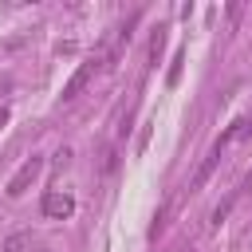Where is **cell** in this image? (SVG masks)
I'll list each match as a JSON object with an SVG mask.
<instances>
[{"label": "cell", "mask_w": 252, "mask_h": 252, "mask_svg": "<svg viewBox=\"0 0 252 252\" xmlns=\"http://www.w3.org/2000/svg\"><path fill=\"white\" fill-rule=\"evenodd\" d=\"M39 173H43V158H39V154H32V158H28V161H24V165L12 173V181H8V197H20V193H28V185H32Z\"/></svg>", "instance_id": "1"}, {"label": "cell", "mask_w": 252, "mask_h": 252, "mask_svg": "<svg viewBox=\"0 0 252 252\" xmlns=\"http://www.w3.org/2000/svg\"><path fill=\"white\" fill-rule=\"evenodd\" d=\"M248 134H252V114L236 118V122H232V126H228V130L213 142V154H220V158H224V150H232V146H236V142H244Z\"/></svg>", "instance_id": "2"}, {"label": "cell", "mask_w": 252, "mask_h": 252, "mask_svg": "<svg viewBox=\"0 0 252 252\" xmlns=\"http://www.w3.org/2000/svg\"><path fill=\"white\" fill-rule=\"evenodd\" d=\"M94 71H98V63H94V59H87V63H83V67H79V71H75V75H71V79L63 83V102L79 98V94H83V87H87V83L94 79Z\"/></svg>", "instance_id": "3"}, {"label": "cell", "mask_w": 252, "mask_h": 252, "mask_svg": "<svg viewBox=\"0 0 252 252\" xmlns=\"http://www.w3.org/2000/svg\"><path fill=\"white\" fill-rule=\"evenodd\" d=\"M71 213H75V201L67 193H47L43 197V217L47 220H67Z\"/></svg>", "instance_id": "4"}, {"label": "cell", "mask_w": 252, "mask_h": 252, "mask_svg": "<svg viewBox=\"0 0 252 252\" xmlns=\"http://www.w3.org/2000/svg\"><path fill=\"white\" fill-rule=\"evenodd\" d=\"M217 165H220V154H213V150H209V154L201 158V165L193 169V177H189V193H197V189H205V181L213 177V169H217Z\"/></svg>", "instance_id": "5"}, {"label": "cell", "mask_w": 252, "mask_h": 252, "mask_svg": "<svg viewBox=\"0 0 252 252\" xmlns=\"http://www.w3.org/2000/svg\"><path fill=\"white\" fill-rule=\"evenodd\" d=\"M28 244H32V232H12V236L0 244V252H24Z\"/></svg>", "instance_id": "6"}, {"label": "cell", "mask_w": 252, "mask_h": 252, "mask_svg": "<svg viewBox=\"0 0 252 252\" xmlns=\"http://www.w3.org/2000/svg\"><path fill=\"white\" fill-rule=\"evenodd\" d=\"M232 201H236V197H224V201H220V205L209 213V224H213V228H220V224H224V217L232 213Z\"/></svg>", "instance_id": "7"}, {"label": "cell", "mask_w": 252, "mask_h": 252, "mask_svg": "<svg viewBox=\"0 0 252 252\" xmlns=\"http://www.w3.org/2000/svg\"><path fill=\"white\" fill-rule=\"evenodd\" d=\"M161 43H165V28H154V35H150V63H158Z\"/></svg>", "instance_id": "8"}, {"label": "cell", "mask_w": 252, "mask_h": 252, "mask_svg": "<svg viewBox=\"0 0 252 252\" xmlns=\"http://www.w3.org/2000/svg\"><path fill=\"white\" fill-rule=\"evenodd\" d=\"M181 63H185V51H177V55H173V67H169V75H165V83H169V87H177V83H181Z\"/></svg>", "instance_id": "9"}, {"label": "cell", "mask_w": 252, "mask_h": 252, "mask_svg": "<svg viewBox=\"0 0 252 252\" xmlns=\"http://www.w3.org/2000/svg\"><path fill=\"white\" fill-rule=\"evenodd\" d=\"M118 169V146H106L102 150V173H114Z\"/></svg>", "instance_id": "10"}, {"label": "cell", "mask_w": 252, "mask_h": 252, "mask_svg": "<svg viewBox=\"0 0 252 252\" xmlns=\"http://www.w3.org/2000/svg\"><path fill=\"white\" fill-rule=\"evenodd\" d=\"M0 91H8V79H0Z\"/></svg>", "instance_id": "11"}, {"label": "cell", "mask_w": 252, "mask_h": 252, "mask_svg": "<svg viewBox=\"0 0 252 252\" xmlns=\"http://www.w3.org/2000/svg\"><path fill=\"white\" fill-rule=\"evenodd\" d=\"M181 252H201V248H193V244H189V248H181Z\"/></svg>", "instance_id": "12"}]
</instances>
